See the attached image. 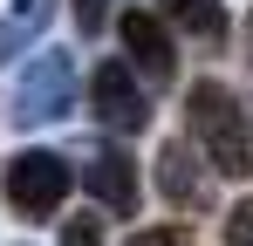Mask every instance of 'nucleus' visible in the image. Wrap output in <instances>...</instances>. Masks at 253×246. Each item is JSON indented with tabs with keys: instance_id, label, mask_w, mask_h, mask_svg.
I'll list each match as a JSON object with an SVG mask.
<instances>
[{
	"instance_id": "nucleus-2",
	"label": "nucleus",
	"mask_w": 253,
	"mask_h": 246,
	"mask_svg": "<svg viewBox=\"0 0 253 246\" xmlns=\"http://www.w3.org/2000/svg\"><path fill=\"white\" fill-rule=\"evenodd\" d=\"M62 199H69V164H62V151H21V158H7V205H14V212L48 219V212H62Z\"/></svg>"
},
{
	"instance_id": "nucleus-13",
	"label": "nucleus",
	"mask_w": 253,
	"mask_h": 246,
	"mask_svg": "<svg viewBox=\"0 0 253 246\" xmlns=\"http://www.w3.org/2000/svg\"><path fill=\"white\" fill-rule=\"evenodd\" d=\"M103 21H110V0H76V28L83 35H96Z\"/></svg>"
},
{
	"instance_id": "nucleus-8",
	"label": "nucleus",
	"mask_w": 253,
	"mask_h": 246,
	"mask_svg": "<svg viewBox=\"0 0 253 246\" xmlns=\"http://www.w3.org/2000/svg\"><path fill=\"white\" fill-rule=\"evenodd\" d=\"M48 7H55V0H14V7L0 14V69H7V55H21V48L48 28Z\"/></svg>"
},
{
	"instance_id": "nucleus-11",
	"label": "nucleus",
	"mask_w": 253,
	"mask_h": 246,
	"mask_svg": "<svg viewBox=\"0 0 253 246\" xmlns=\"http://www.w3.org/2000/svg\"><path fill=\"white\" fill-rule=\"evenodd\" d=\"M226 246H253V199H240L226 212Z\"/></svg>"
},
{
	"instance_id": "nucleus-12",
	"label": "nucleus",
	"mask_w": 253,
	"mask_h": 246,
	"mask_svg": "<svg viewBox=\"0 0 253 246\" xmlns=\"http://www.w3.org/2000/svg\"><path fill=\"white\" fill-rule=\"evenodd\" d=\"M130 246H192L185 226H151V233H130Z\"/></svg>"
},
{
	"instance_id": "nucleus-9",
	"label": "nucleus",
	"mask_w": 253,
	"mask_h": 246,
	"mask_svg": "<svg viewBox=\"0 0 253 246\" xmlns=\"http://www.w3.org/2000/svg\"><path fill=\"white\" fill-rule=\"evenodd\" d=\"M165 14L178 28H192L199 41H219L226 35V14H219V0H165Z\"/></svg>"
},
{
	"instance_id": "nucleus-3",
	"label": "nucleus",
	"mask_w": 253,
	"mask_h": 246,
	"mask_svg": "<svg viewBox=\"0 0 253 246\" xmlns=\"http://www.w3.org/2000/svg\"><path fill=\"white\" fill-rule=\"evenodd\" d=\"M69 96H76V55H35L28 62V76L14 89V117L21 123H48L69 110Z\"/></svg>"
},
{
	"instance_id": "nucleus-6",
	"label": "nucleus",
	"mask_w": 253,
	"mask_h": 246,
	"mask_svg": "<svg viewBox=\"0 0 253 246\" xmlns=\"http://www.w3.org/2000/svg\"><path fill=\"white\" fill-rule=\"evenodd\" d=\"M124 41H130V55H137V69H144V76L171 82V69H178V48H171V35H165V21H158V14L130 7V14H124Z\"/></svg>"
},
{
	"instance_id": "nucleus-5",
	"label": "nucleus",
	"mask_w": 253,
	"mask_h": 246,
	"mask_svg": "<svg viewBox=\"0 0 253 246\" xmlns=\"http://www.w3.org/2000/svg\"><path fill=\"white\" fill-rule=\"evenodd\" d=\"M158 192L178 212H206L212 205V178H206V164L192 158V144H165L158 151Z\"/></svg>"
},
{
	"instance_id": "nucleus-4",
	"label": "nucleus",
	"mask_w": 253,
	"mask_h": 246,
	"mask_svg": "<svg viewBox=\"0 0 253 246\" xmlns=\"http://www.w3.org/2000/svg\"><path fill=\"white\" fill-rule=\"evenodd\" d=\"M89 110H96V123H110V130H144V123H151V103H144V89L130 82L124 62H103V69L89 76Z\"/></svg>"
},
{
	"instance_id": "nucleus-1",
	"label": "nucleus",
	"mask_w": 253,
	"mask_h": 246,
	"mask_svg": "<svg viewBox=\"0 0 253 246\" xmlns=\"http://www.w3.org/2000/svg\"><path fill=\"white\" fill-rule=\"evenodd\" d=\"M185 117H192V137H199V151H206L212 171H226V178H253V117L240 110V96L226 89V82H192V96H185Z\"/></svg>"
},
{
	"instance_id": "nucleus-10",
	"label": "nucleus",
	"mask_w": 253,
	"mask_h": 246,
	"mask_svg": "<svg viewBox=\"0 0 253 246\" xmlns=\"http://www.w3.org/2000/svg\"><path fill=\"white\" fill-rule=\"evenodd\" d=\"M62 246H103V219H62Z\"/></svg>"
},
{
	"instance_id": "nucleus-7",
	"label": "nucleus",
	"mask_w": 253,
	"mask_h": 246,
	"mask_svg": "<svg viewBox=\"0 0 253 246\" xmlns=\"http://www.w3.org/2000/svg\"><path fill=\"white\" fill-rule=\"evenodd\" d=\"M89 192H96V205H117V212H137V164L124 158V151H96V158H89Z\"/></svg>"
}]
</instances>
